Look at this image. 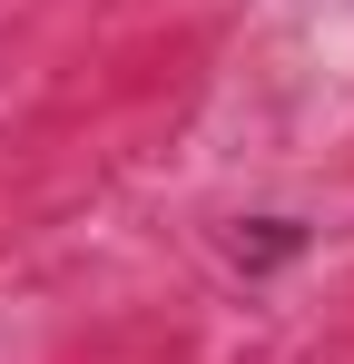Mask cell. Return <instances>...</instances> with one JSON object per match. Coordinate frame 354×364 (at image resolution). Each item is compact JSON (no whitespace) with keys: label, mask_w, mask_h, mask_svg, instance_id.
<instances>
[{"label":"cell","mask_w":354,"mask_h":364,"mask_svg":"<svg viewBox=\"0 0 354 364\" xmlns=\"http://www.w3.org/2000/svg\"><path fill=\"white\" fill-rule=\"evenodd\" d=\"M305 246H315V227H305V217H236V227H227L236 276H276V266H295Z\"/></svg>","instance_id":"cell-1"}]
</instances>
